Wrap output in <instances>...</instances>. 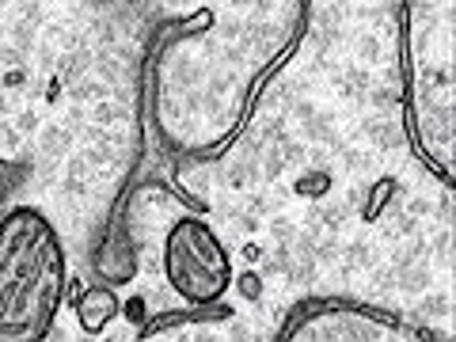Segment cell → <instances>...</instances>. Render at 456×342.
Instances as JSON below:
<instances>
[{
  "label": "cell",
  "instance_id": "4",
  "mask_svg": "<svg viewBox=\"0 0 456 342\" xmlns=\"http://www.w3.org/2000/svg\"><path fill=\"white\" fill-rule=\"evenodd\" d=\"M236 289H240V297L259 301V297H263V278H259L255 270H244V274L236 278Z\"/></svg>",
  "mask_w": 456,
  "mask_h": 342
},
{
  "label": "cell",
  "instance_id": "3",
  "mask_svg": "<svg viewBox=\"0 0 456 342\" xmlns=\"http://www.w3.org/2000/svg\"><path fill=\"white\" fill-rule=\"evenodd\" d=\"M118 308H122V301H118L115 289H107V285H91V289H84L80 301H77L80 327L88 331V335H99V331L118 316Z\"/></svg>",
  "mask_w": 456,
  "mask_h": 342
},
{
  "label": "cell",
  "instance_id": "5",
  "mask_svg": "<svg viewBox=\"0 0 456 342\" xmlns=\"http://www.w3.org/2000/svg\"><path fill=\"white\" fill-rule=\"evenodd\" d=\"M240 255H244V263H247V266H255L259 258H263V247H259V244H247V247H244V251H240Z\"/></svg>",
  "mask_w": 456,
  "mask_h": 342
},
{
  "label": "cell",
  "instance_id": "2",
  "mask_svg": "<svg viewBox=\"0 0 456 342\" xmlns=\"http://www.w3.org/2000/svg\"><path fill=\"white\" fill-rule=\"evenodd\" d=\"M164 274L190 304H213L232 285V263L202 217H183L164 239Z\"/></svg>",
  "mask_w": 456,
  "mask_h": 342
},
{
  "label": "cell",
  "instance_id": "1",
  "mask_svg": "<svg viewBox=\"0 0 456 342\" xmlns=\"http://www.w3.org/2000/svg\"><path fill=\"white\" fill-rule=\"evenodd\" d=\"M65 247L39 209L15 206L0 221V342L50 335L65 301Z\"/></svg>",
  "mask_w": 456,
  "mask_h": 342
}]
</instances>
